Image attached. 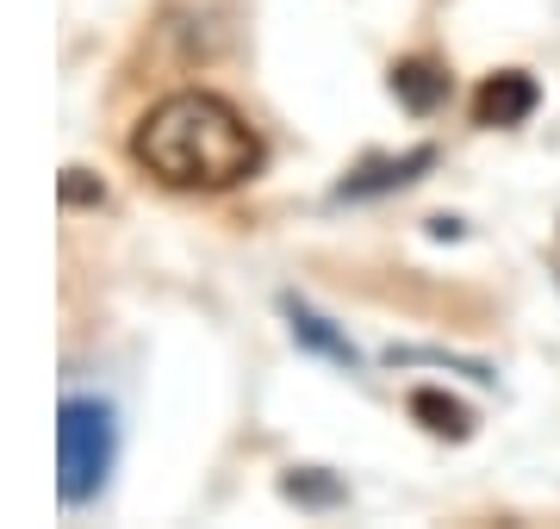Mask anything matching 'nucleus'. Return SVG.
<instances>
[{
  "instance_id": "6",
  "label": "nucleus",
  "mask_w": 560,
  "mask_h": 529,
  "mask_svg": "<svg viewBox=\"0 0 560 529\" xmlns=\"http://www.w3.org/2000/svg\"><path fill=\"white\" fill-rule=\"evenodd\" d=\"M411 418H418L430 436H448V443H460L467 430H474V418H467V405H455L448 392H436V387H423V392H411Z\"/></svg>"
},
{
  "instance_id": "1",
  "label": "nucleus",
  "mask_w": 560,
  "mask_h": 529,
  "mask_svg": "<svg viewBox=\"0 0 560 529\" xmlns=\"http://www.w3.org/2000/svg\"><path fill=\"white\" fill-rule=\"evenodd\" d=\"M261 131L237 101L212 87H180L131 131V163L168 193H231L261 175Z\"/></svg>"
},
{
  "instance_id": "4",
  "label": "nucleus",
  "mask_w": 560,
  "mask_h": 529,
  "mask_svg": "<svg viewBox=\"0 0 560 529\" xmlns=\"http://www.w3.org/2000/svg\"><path fill=\"white\" fill-rule=\"evenodd\" d=\"M436 163V150H405V156H381V163H368L355 168L349 181L337 187L342 200H368V193H386V187H405V181H418L423 168Z\"/></svg>"
},
{
  "instance_id": "7",
  "label": "nucleus",
  "mask_w": 560,
  "mask_h": 529,
  "mask_svg": "<svg viewBox=\"0 0 560 529\" xmlns=\"http://www.w3.org/2000/svg\"><path fill=\"white\" fill-rule=\"evenodd\" d=\"M293 337H305L312 349L337 355V362H355V349L342 343V337H330V330H324V318H312V311H300V306H293Z\"/></svg>"
},
{
  "instance_id": "3",
  "label": "nucleus",
  "mask_w": 560,
  "mask_h": 529,
  "mask_svg": "<svg viewBox=\"0 0 560 529\" xmlns=\"http://www.w3.org/2000/svg\"><path fill=\"white\" fill-rule=\"evenodd\" d=\"M541 87L536 75H523V69H499V75H486L480 94H474V125H492V131H511L536 113Z\"/></svg>"
},
{
  "instance_id": "5",
  "label": "nucleus",
  "mask_w": 560,
  "mask_h": 529,
  "mask_svg": "<svg viewBox=\"0 0 560 529\" xmlns=\"http://www.w3.org/2000/svg\"><path fill=\"white\" fill-rule=\"evenodd\" d=\"M393 94H399V106H411V113H436L442 101H448V69L430 57H405L399 69H393Z\"/></svg>"
},
{
  "instance_id": "2",
  "label": "nucleus",
  "mask_w": 560,
  "mask_h": 529,
  "mask_svg": "<svg viewBox=\"0 0 560 529\" xmlns=\"http://www.w3.org/2000/svg\"><path fill=\"white\" fill-rule=\"evenodd\" d=\"M57 473L62 498L88 505L113 473V411L101 399H62L57 411Z\"/></svg>"
},
{
  "instance_id": "8",
  "label": "nucleus",
  "mask_w": 560,
  "mask_h": 529,
  "mask_svg": "<svg viewBox=\"0 0 560 529\" xmlns=\"http://www.w3.org/2000/svg\"><path fill=\"white\" fill-rule=\"evenodd\" d=\"M62 200H69V205H81V200L101 205V200H106V187L88 181V168H69V175H62Z\"/></svg>"
}]
</instances>
